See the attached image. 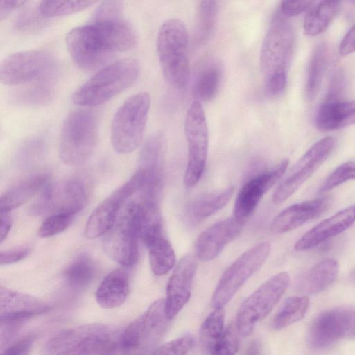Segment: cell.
I'll use <instances>...</instances> for the list:
<instances>
[{
  "label": "cell",
  "mask_w": 355,
  "mask_h": 355,
  "mask_svg": "<svg viewBox=\"0 0 355 355\" xmlns=\"http://www.w3.org/2000/svg\"><path fill=\"white\" fill-rule=\"evenodd\" d=\"M339 270L334 259H324L313 266L302 278L300 289L306 294H316L327 289L335 281Z\"/></svg>",
  "instance_id": "cell-29"
},
{
  "label": "cell",
  "mask_w": 355,
  "mask_h": 355,
  "mask_svg": "<svg viewBox=\"0 0 355 355\" xmlns=\"http://www.w3.org/2000/svg\"><path fill=\"white\" fill-rule=\"evenodd\" d=\"M1 214L0 241L2 243L8 235L12 225L10 213L4 212Z\"/></svg>",
  "instance_id": "cell-51"
},
{
  "label": "cell",
  "mask_w": 355,
  "mask_h": 355,
  "mask_svg": "<svg viewBox=\"0 0 355 355\" xmlns=\"http://www.w3.org/2000/svg\"><path fill=\"white\" fill-rule=\"evenodd\" d=\"M355 338V309L337 307L320 313L311 322L307 341L314 350L326 349L340 340Z\"/></svg>",
  "instance_id": "cell-15"
},
{
  "label": "cell",
  "mask_w": 355,
  "mask_h": 355,
  "mask_svg": "<svg viewBox=\"0 0 355 355\" xmlns=\"http://www.w3.org/2000/svg\"><path fill=\"white\" fill-rule=\"evenodd\" d=\"M55 71V58L51 52L32 49L5 58L0 65V79L6 85H24L53 75Z\"/></svg>",
  "instance_id": "cell-11"
},
{
  "label": "cell",
  "mask_w": 355,
  "mask_h": 355,
  "mask_svg": "<svg viewBox=\"0 0 355 355\" xmlns=\"http://www.w3.org/2000/svg\"><path fill=\"white\" fill-rule=\"evenodd\" d=\"M98 140V119L87 110L70 113L63 121L59 139V155L68 165L85 163L94 153Z\"/></svg>",
  "instance_id": "cell-5"
},
{
  "label": "cell",
  "mask_w": 355,
  "mask_h": 355,
  "mask_svg": "<svg viewBox=\"0 0 355 355\" xmlns=\"http://www.w3.org/2000/svg\"><path fill=\"white\" fill-rule=\"evenodd\" d=\"M314 3L311 1H283L279 12L285 17L298 15L307 10Z\"/></svg>",
  "instance_id": "cell-43"
},
{
  "label": "cell",
  "mask_w": 355,
  "mask_h": 355,
  "mask_svg": "<svg viewBox=\"0 0 355 355\" xmlns=\"http://www.w3.org/2000/svg\"><path fill=\"white\" fill-rule=\"evenodd\" d=\"M218 15L216 1H201L198 3L195 15V40L199 44H206L214 33Z\"/></svg>",
  "instance_id": "cell-31"
},
{
  "label": "cell",
  "mask_w": 355,
  "mask_h": 355,
  "mask_svg": "<svg viewBox=\"0 0 355 355\" xmlns=\"http://www.w3.org/2000/svg\"><path fill=\"white\" fill-rule=\"evenodd\" d=\"M335 145L331 137L315 142L286 173L272 194V202L281 204L290 198L323 164Z\"/></svg>",
  "instance_id": "cell-16"
},
{
  "label": "cell",
  "mask_w": 355,
  "mask_h": 355,
  "mask_svg": "<svg viewBox=\"0 0 355 355\" xmlns=\"http://www.w3.org/2000/svg\"><path fill=\"white\" fill-rule=\"evenodd\" d=\"M355 222V205L341 209L307 231L294 245L296 251L313 248L348 229Z\"/></svg>",
  "instance_id": "cell-21"
},
{
  "label": "cell",
  "mask_w": 355,
  "mask_h": 355,
  "mask_svg": "<svg viewBox=\"0 0 355 355\" xmlns=\"http://www.w3.org/2000/svg\"><path fill=\"white\" fill-rule=\"evenodd\" d=\"M33 342L32 337L19 340L5 349L1 355H29Z\"/></svg>",
  "instance_id": "cell-47"
},
{
  "label": "cell",
  "mask_w": 355,
  "mask_h": 355,
  "mask_svg": "<svg viewBox=\"0 0 355 355\" xmlns=\"http://www.w3.org/2000/svg\"><path fill=\"white\" fill-rule=\"evenodd\" d=\"M294 43L295 35L291 22L278 12L265 34L259 53L264 91L268 97H277L286 89Z\"/></svg>",
  "instance_id": "cell-2"
},
{
  "label": "cell",
  "mask_w": 355,
  "mask_h": 355,
  "mask_svg": "<svg viewBox=\"0 0 355 355\" xmlns=\"http://www.w3.org/2000/svg\"><path fill=\"white\" fill-rule=\"evenodd\" d=\"M26 3L25 1H0V19H6L12 11Z\"/></svg>",
  "instance_id": "cell-50"
},
{
  "label": "cell",
  "mask_w": 355,
  "mask_h": 355,
  "mask_svg": "<svg viewBox=\"0 0 355 355\" xmlns=\"http://www.w3.org/2000/svg\"><path fill=\"white\" fill-rule=\"evenodd\" d=\"M120 336L116 334L87 355H124L120 343Z\"/></svg>",
  "instance_id": "cell-44"
},
{
  "label": "cell",
  "mask_w": 355,
  "mask_h": 355,
  "mask_svg": "<svg viewBox=\"0 0 355 355\" xmlns=\"http://www.w3.org/2000/svg\"><path fill=\"white\" fill-rule=\"evenodd\" d=\"M233 193L234 188L229 187L219 191L203 194L191 204V214L198 219L210 216L225 206Z\"/></svg>",
  "instance_id": "cell-33"
},
{
  "label": "cell",
  "mask_w": 355,
  "mask_h": 355,
  "mask_svg": "<svg viewBox=\"0 0 355 355\" xmlns=\"http://www.w3.org/2000/svg\"><path fill=\"white\" fill-rule=\"evenodd\" d=\"M355 51V25L345 35L341 40L339 53L341 55H347Z\"/></svg>",
  "instance_id": "cell-49"
},
{
  "label": "cell",
  "mask_w": 355,
  "mask_h": 355,
  "mask_svg": "<svg viewBox=\"0 0 355 355\" xmlns=\"http://www.w3.org/2000/svg\"><path fill=\"white\" fill-rule=\"evenodd\" d=\"M309 306V299L307 296L286 298L273 318V327L280 329L300 321L306 313Z\"/></svg>",
  "instance_id": "cell-32"
},
{
  "label": "cell",
  "mask_w": 355,
  "mask_h": 355,
  "mask_svg": "<svg viewBox=\"0 0 355 355\" xmlns=\"http://www.w3.org/2000/svg\"><path fill=\"white\" fill-rule=\"evenodd\" d=\"M75 216L60 212L50 214L39 227L38 236L41 238H49L62 232L69 227Z\"/></svg>",
  "instance_id": "cell-39"
},
{
  "label": "cell",
  "mask_w": 355,
  "mask_h": 355,
  "mask_svg": "<svg viewBox=\"0 0 355 355\" xmlns=\"http://www.w3.org/2000/svg\"><path fill=\"white\" fill-rule=\"evenodd\" d=\"M344 86V76L341 71H336L331 81L324 100H336L341 98Z\"/></svg>",
  "instance_id": "cell-46"
},
{
  "label": "cell",
  "mask_w": 355,
  "mask_h": 355,
  "mask_svg": "<svg viewBox=\"0 0 355 355\" xmlns=\"http://www.w3.org/2000/svg\"><path fill=\"white\" fill-rule=\"evenodd\" d=\"M146 172L139 168L122 186L113 191L93 211L85 227V235L94 239L105 235L114 225L118 214L129 197L141 191L147 182Z\"/></svg>",
  "instance_id": "cell-14"
},
{
  "label": "cell",
  "mask_w": 355,
  "mask_h": 355,
  "mask_svg": "<svg viewBox=\"0 0 355 355\" xmlns=\"http://www.w3.org/2000/svg\"><path fill=\"white\" fill-rule=\"evenodd\" d=\"M289 282L288 272H279L262 284L241 303L236 313L235 325L241 336L248 337L252 334L257 324L278 303Z\"/></svg>",
  "instance_id": "cell-9"
},
{
  "label": "cell",
  "mask_w": 355,
  "mask_h": 355,
  "mask_svg": "<svg viewBox=\"0 0 355 355\" xmlns=\"http://www.w3.org/2000/svg\"><path fill=\"white\" fill-rule=\"evenodd\" d=\"M288 164V159H283L272 168L259 173L246 182L236 197L234 218L245 224L263 196L283 177Z\"/></svg>",
  "instance_id": "cell-17"
},
{
  "label": "cell",
  "mask_w": 355,
  "mask_h": 355,
  "mask_svg": "<svg viewBox=\"0 0 355 355\" xmlns=\"http://www.w3.org/2000/svg\"><path fill=\"white\" fill-rule=\"evenodd\" d=\"M245 355H262L261 345L258 343H252L246 349Z\"/></svg>",
  "instance_id": "cell-52"
},
{
  "label": "cell",
  "mask_w": 355,
  "mask_h": 355,
  "mask_svg": "<svg viewBox=\"0 0 355 355\" xmlns=\"http://www.w3.org/2000/svg\"><path fill=\"white\" fill-rule=\"evenodd\" d=\"M355 179V161L345 162L338 166L324 180L320 192L329 191L344 182Z\"/></svg>",
  "instance_id": "cell-40"
},
{
  "label": "cell",
  "mask_w": 355,
  "mask_h": 355,
  "mask_svg": "<svg viewBox=\"0 0 355 355\" xmlns=\"http://www.w3.org/2000/svg\"><path fill=\"white\" fill-rule=\"evenodd\" d=\"M137 40L119 1L102 2L88 23L71 29L65 38L72 60L84 70L96 69L115 53L134 48Z\"/></svg>",
  "instance_id": "cell-1"
},
{
  "label": "cell",
  "mask_w": 355,
  "mask_h": 355,
  "mask_svg": "<svg viewBox=\"0 0 355 355\" xmlns=\"http://www.w3.org/2000/svg\"><path fill=\"white\" fill-rule=\"evenodd\" d=\"M354 3H355V1H354Z\"/></svg>",
  "instance_id": "cell-54"
},
{
  "label": "cell",
  "mask_w": 355,
  "mask_h": 355,
  "mask_svg": "<svg viewBox=\"0 0 355 355\" xmlns=\"http://www.w3.org/2000/svg\"><path fill=\"white\" fill-rule=\"evenodd\" d=\"M31 249L28 247H21L1 252V265H9L17 263L28 256Z\"/></svg>",
  "instance_id": "cell-45"
},
{
  "label": "cell",
  "mask_w": 355,
  "mask_h": 355,
  "mask_svg": "<svg viewBox=\"0 0 355 355\" xmlns=\"http://www.w3.org/2000/svg\"><path fill=\"white\" fill-rule=\"evenodd\" d=\"M328 60V49L324 43L318 44L313 50L309 64L306 94L313 99L320 87Z\"/></svg>",
  "instance_id": "cell-35"
},
{
  "label": "cell",
  "mask_w": 355,
  "mask_h": 355,
  "mask_svg": "<svg viewBox=\"0 0 355 355\" xmlns=\"http://www.w3.org/2000/svg\"><path fill=\"white\" fill-rule=\"evenodd\" d=\"M222 78L220 67L217 64L207 66L197 78L193 88L196 101L207 102L217 94Z\"/></svg>",
  "instance_id": "cell-37"
},
{
  "label": "cell",
  "mask_w": 355,
  "mask_h": 355,
  "mask_svg": "<svg viewBox=\"0 0 355 355\" xmlns=\"http://www.w3.org/2000/svg\"><path fill=\"white\" fill-rule=\"evenodd\" d=\"M340 7V1L318 2L311 8L304 20V33L309 36H315L324 31L338 14Z\"/></svg>",
  "instance_id": "cell-30"
},
{
  "label": "cell",
  "mask_w": 355,
  "mask_h": 355,
  "mask_svg": "<svg viewBox=\"0 0 355 355\" xmlns=\"http://www.w3.org/2000/svg\"><path fill=\"white\" fill-rule=\"evenodd\" d=\"M170 319L165 300L154 302L141 315L121 334L120 343L124 355H148L166 331Z\"/></svg>",
  "instance_id": "cell-7"
},
{
  "label": "cell",
  "mask_w": 355,
  "mask_h": 355,
  "mask_svg": "<svg viewBox=\"0 0 355 355\" xmlns=\"http://www.w3.org/2000/svg\"><path fill=\"white\" fill-rule=\"evenodd\" d=\"M148 249L152 272L157 276L164 275L175 263V254L170 242L164 237L162 225L153 227L141 239Z\"/></svg>",
  "instance_id": "cell-24"
},
{
  "label": "cell",
  "mask_w": 355,
  "mask_h": 355,
  "mask_svg": "<svg viewBox=\"0 0 355 355\" xmlns=\"http://www.w3.org/2000/svg\"><path fill=\"white\" fill-rule=\"evenodd\" d=\"M192 346L193 338L185 335L164 344L150 355H186Z\"/></svg>",
  "instance_id": "cell-41"
},
{
  "label": "cell",
  "mask_w": 355,
  "mask_h": 355,
  "mask_svg": "<svg viewBox=\"0 0 355 355\" xmlns=\"http://www.w3.org/2000/svg\"><path fill=\"white\" fill-rule=\"evenodd\" d=\"M95 3L94 1H42L36 9L42 17H53L80 12Z\"/></svg>",
  "instance_id": "cell-38"
},
{
  "label": "cell",
  "mask_w": 355,
  "mask_h": 355,
  "mask_svg": "<svg viewBox=\"0 0 355 355\" xmlns=\"http://www.w3.org/2000/svg\"><path fill=\"white\" fill-rule=\"evenodd\" d=\"M317 128L329 131L355 124V101L324 100L315 116Z\"/></svg>",
  "instance_id": "cell-25"
},
{
  "label": "cell",
  "mask_w": 355,
  "mask_h": 355,
  "mask_svg": "<svg viewBox=\"0 0 355 355\" xmlns=\"http://www.w3.org/2000/svg\"><path fill=\"white\" fill-rule=\"evenodd\" d=\"M270 252V244L261 242L235 260L220 277L211 298L212 306L223 308L246 281L262 266Z\"/></svg>",
  "instance_id": "cell-12"
},
{
  "label": "cell",
  "mask_w": 355,
  "mask_h": 355,
  "mask_svg": "<svg viewBox=\"0 0 355 355\" xmlns=\"http://www.w3.org/2000/svg\"><path fill=\"white\" fill-rule=\"evenodd\" d=\"M39 15L37 9L35 13L30 12L22 14L15 22V28L21 31L36 28L40 22Z\"/></svg>",
  "instance_id": "cell-48"
},
{
  "label": "cell",
  "mask_w": 355,
  "mask_h": 355,
  "mask_svg": "<svg viewBox=\"0 0 355 355\" xmlns=\"http://www.w3.org/2000/svg\"><path fill=\"white\" fill-rule=\"evenodd\" d=\"M87 200L88 189L85 183L79 178H72L61 185L53 184L49 211L76 215L85 207Z\"/></svg>",
  "instance_id": "cell-23"
},
{
  "label": "cell",
  "mask_w": 355,
  "mask_h": 355,
  "mask_svg": "<svg viewBox=\"0 0 355 355\" xmlns=\"http://www.w3.org/2000/svg\"><path fill=\"white\" fill-rule=\"evenodd\" d=\"M225 311L215 308L202 322L200 331V345L206 354H211L224 333Z\"/></svg>",
  "instance_id": "cell-36"
},
{
  "label": "cell",
  "mask_w": 355,
  "mask_h": 355,
  "mask_svg": "<svg viewBox=\"0 0 355 355\" xmlns=\"http://www.w3.org/2000/svg\"><path fill=\"white\" fill-rule=\"evenodd\" d=\"M55 87V73L18 88L12 94L11 100L22 107H42L53 98Z\"/></svg>",
  "instance_id": "cell-28"
},
{
  "label": "cell",
  "mask_w": 355,
  "mask_h": 355,
  "mask_svg": "<svg viewBox=\"0 0 355 355\" xmlns=\"http://www.w3.org/2000/svg\"><path fill=\"white\" fill-rule=\"evenodd\" d=\"M49 308L45 302L32 295L1 286V324L16 326L27 318L48 311Z\"/></svg>",
  "instance_id": "cell-20"
},
{
  "label": "cell",
  "mask_w": 355,
  "mask_h": 355,
  "mask_svg": "<svg viewBox=\"0 0 355 355\" xmlns=\"http://www.w3.org/2000/svg\"><path fill=\"white\" fill-rule=\"evenodd\" d=\"M49 182L46 173H37L22 179L10 187L1 196L0 213H10L26 202Z\"/></svg>",
  "instance_id": "cell-27"
},
{
  "label": "cell",
  "mask_w": 355,
  "mask_h": 355,
  "mask_svg": "<svg viewBox=\"0 0 355 355\" xmlns=\"http://www.w3.org/2000/svg\"><path fill=\"white\" fill-rule=\"evenodd\" d=\"M236 328L231 325L225 331L213 349L211 355H235L238 347Z\"/></svg>",
  "instance_id": "cell-42"
},
{
  "label": "cell",
  "mask_w": 355,
  "mask_h": 355,
  "mask_svg": "<svg viewBox=\"0 0 355 355\" xmlns=\"http://www.w3.org/2000/svg\"><path fill=\"white\" fill-rule=\"evenodd\" d=\"M196 268V257L187 254L177 263L170 277L165 300L166 312L170 320L177 315L189 300Z\"/></svg>",
  "instance_id": "cell-18"
},
{
  "label": "cell",
  "mask_w": 355,
  "mask_h": 355,
  "mask_svg": "<svg viewBox=\"0 0 355 355\" xmlns=\"http://www.w3.org/2000/svg\"><path fill=\"white\" fill-rule=\"evenodd\" d=\"M116 335L111 328L99 323L73 327L50 338L40 355H87Z\"/></svg>",
  "instance_id": "cell-13"
},
{
  "label": "cell",
  "mask_w": 355,
  "mask_h": 355,
  "mask_svg": "<svg viewBox=\"0 0 355 355\" xmlns=\"http://www.w3.org/2000/svg\"><path fill=\"white\" fill-rule=\"evenodd\" d=\"M244 223L231 218L218 222L203 231L195 243L198 259L207 262L216 258L227 245L241 234Z\"/></svg>",
  "instance_id": "cell-19"
},
{
  "label": "cell",
  "mask_w": 355,
  "mask_h": 355,
  "mask_svg": "<svg viewBox=\"0 0 355 355\" xmlns=\"http://www.w3.org/2000/svg\"><path fill=\"white\" fill-rule=\"evenodd\" d=\"M129 291V274L125 268H118L110 272L99 284L96 300L103 309H114L124 303Z\"/></svg>",
  "instance_id": "cell-26"
},
{
  "label": "cell",
  "mask_w": 355,
  "mask_h": 355,
  "mask_svg": "<svg viewBox=\"0 0 355 355\" xmlns=\"http://www.w3.org/2000/svg\"><path fill=\"white\" fill-rule=\"evenodd\" d=\"M141 213L137 202H130L113 227L104 235L103 248L105 253L123 267L134 265L139 256Z\"/></svg>",
  "instance_id": "cell-8"
},
{
  "label": "cell",
  "mask_w": 355,
  "mask_h": 355,
  "mask_svg": "<svg viewBox=\"0 0 355 355\" xmlns=\"http://www.w3.org/2000/svg\"><path fill=\"white\" fill-rule=\"evenodd\" d=\"M139 71V63L133 58L110 64L75 91L72 102L83 107L102 105L131 86L137 79Z\"/></svg>",
  "instance_id": "cell-3"
},
{
  "label": "cell",
  "mask_w": 355,
  "mask_h": 355,
  "mask_svg": "<svg viewBox=\"0 0 355 355\" xmlns=\"http://www.w3.org/2000/svg\"><path fill=\"white\" fill-rule=\"evenodd\" d=\"M148 92L135 94L116 110L111 125V141L119 153L134 151L141 143L150 107Z\"/></svg>",
  "instance_id": "cell-6"
},
{
  "label": "cell",
  "mask_w": 355,
  "mask_h": 355,
  "mask_svg": "<svg viewBox=\"0 0 355 355\" xmlns=\"http://www.w3.org/2000/svg\"><path fill=\"white\" fill-rule=\"evenodd\" d=\"M157 52L163 76L173 88L185 87L189 79L188 34L184 23L171 19L160 26Z\"/></svg>",
  "instance_id": "cell-4"
},
{
  "label": "cell",
  "mask_w": 355,
  "mask_h": 355,
  "mask_svg": "<svg viewBox=\"0 0 355 355\" xmlns=\"http://www.w3.org/2000/svg\"><path fill=\"white\" fill-rule=\"evenodd\" d=\"M184 129L188 146L184 183L187 187H193L204 172L209 145L206 116L200 101L195 100L190 103L185 115Z\"/></svg>",
  "instance_id": "cell-10"
},
{
  "label": "cell",
  "mask_w": 355,
  "mask_h": 355,
  "mask_svg": "<svg viewBox=\"0 0 355 355\" xmlns=\"http://www.w3.org/2000/svg\"><path fill=\"white\" fill-rule=\"evenodd\" d=\"M327 203L326 199L318 198L293 204L274 218L270 230L275 234H283L296 229L320 216L326 210Z\"/></svg>",
  "instance_id": "cell-22"
},
{
  "label": "cell",
  "mask_w": 355,
  "mask_h": 355,
  "mask_svg": "<svg viewBox=\"0 0 355 355\" xmlns=\"http://www.w3.org/2000/svg\"><path fill=\"white\" fill-rule=\"evenodd\" d=\"M352 279L355 282V271L352 274Z\"/></svg>",
  "instance_id": "cell-53"
},
{
  "label": "cell",
  "mask_w": 355,
  "mask_h": 355,
  "mask_svg": "<svg viewBox=\"0 0 355 355\" xmlns=\"http://www.w3.org/2000/svg\"><path fill=\"white\" fill-rule=\"evenodd\" d=\"M95 273L93 261L87 255L83 254L76 257L67 267L64 272V278L69 287L83 289L91 284Z\"/></svg>",
  "instance_id": "cell-34"
}]
</instances>
